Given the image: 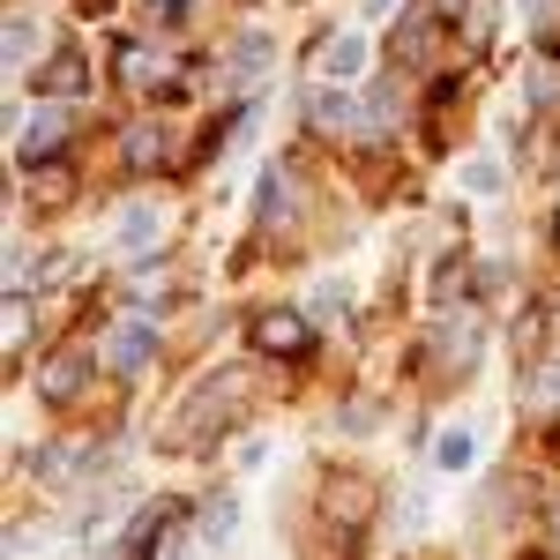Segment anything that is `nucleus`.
I'll use <instances>...</instances> for the list:
<instances>
[{"label": "nucleus", "mask_w": 560, "mask_h": 560, "mask_svg": "<svg viewBox=\"0 0 560 560\" xmlns=\"http://www.w3.org/2000/svg\"><path fill=\"white\" fill-rule=\"evenodd\" d=\"M269 60H277V45L261 38V31H240V38H232V52H224V68H232V83H255V75L269 68Z\"/></svg>", "instance_id": "obj_15"}, {"label": "nucleus", "mask_w": 560, "mask_h": 560, "mask_svg": "<svg viewBox=\"0 0 560 560\" xmlns=\"http://www.w3.org/2000/svg\"><path fill=\"white\" fill-rule=\"evenodd\" d=\"M113 68H120V83H135V90H173V68H165V52H142V45H120V60H113Z\"/></svg>", "instance_id": "obj_14"}, {"label": "nucleus", "mask_w": 560, "mask_h": 560, "mask_svg": "<svg viewBox=\"0 0 560 560\" xmlns=\"http://www.w3.org/2000/svg\"><path fill=\"white\" fill-rule=\"evenodd\" d=\"M255 217L269 224V232H284L292 217H300V195H292V165H269L255 187Z\"/></svg>", "instance_id": "obj_9"}, {"label": "nucleus", "mask_w": 560, "mask_h": 560, "mask_svg": "<svg viewBox=\"0 0 560 560\" xmlns=\"http://www.w3.org/2000/svg\"><path fill=\"white\" fill-rule=\"evenodd\" d=\"M120 158H128V173H165V165H173V128L135 120V128L120 135Z\"/></svg>", "instance_id": "obj_8"}, {"label": "nucleus", "mask_w": 560, "mask_h": 560, "mask_svg": "<svg viewBox=\"0 0 560 560\" xmlns=\"http://www.w3.org/2000/svg\"><path fill=\"white\" fill-rule=\"evenodd\" d=\"M158 232H165V224H158V210H150V202H128V210H120V255L142 261L150 247H158Z\"/></svg>", "instance_id": "obj_13"}, {"label": "nucleus", "mask_w": 560, "mask_h": 560, "mask_svg": "<svg viewBox=\"0 0 560 560\" xmlns=\"http://www.w3.org/2000/svg\"><path fill=\"white\" fill-rule=\"evenodd\" d=\"M8 128H15V142H8L15 165H45V158L68 150V128H75V120H68V105L52 97V105H31V113H8Z\"/></svg>", "instance_id": "obj_4"}, {"label": "nucleus", "mask_w": 560, "mask_h": 560, "mask_svg": "<svg viewBox=\"0 0 560 560\" xmlns=\"http://www.w3.org/2000/svg\"><path fill=\"white\" fill-rule=\"evenodd\" d=\"M255 351L277 359V366H306V359H314V329H306L300 314L269 306V314H255Z\"/></svg>", "instance_id": "obj_7"}, {"label": "nucleus", "mask_w": 560, "mask_h": 560, "mask_svg": "<svg viewBox=\"0 0 560 560\" xmlns=\"http://www.w3.org/2000/svg\"><path fill=\"white\" fill-rule=\"evenodd\" d=\"M31 52H38V15H8V75H23L31 68Z\"/></svg>", "instance_id": "obj_17"}, {"label": "nucleus", "mask_w": 560, "mask_h": 560, "mask_svg": "<svg viewBox=\"0 0 560 560\" xmlns=\"http://www.w3.org/2000/svg\"><path fill=\"white\" fill-rule=\"evenodd\" d=\"M179 523H195V509L179 501V493H158L142 516L120 530V546H113V560H165V546H173Z\"/></svg>", "instance_id": "obj_3"}, {"label": "nucleus", "mask_w": 560, "mask_h": 560, "mask_svg": "<svg viewBox=\"0 0 560 560\" xmlns=\"http://www.w3.org/2000/svg\"><path fill=\"white\" fill-rule=\"evenodd\" d=\"M464 187H471V195H493V187H501V165H493V158H471V165H464Z\"/></svg>", "instance_id": "obj_20"}, {"label": "nucleus", "mask_w": 560, "mask_h": 560, "mask_svg": "<svg viewBox=\"0 0 560 560\" xmlns=\"http://www.w3.org/2000/svg\"><path fill=\"white\" fill-rule=\"evenodd\" d=\"M240 411H247V374H240V366H224V374H210V382L187 388V404H179L173 433H179V441H202V427L224 433Z\"/></svg>", "instance_id": "obj_1"}, {"label": "nucleus", "mask_w": 560, "mask_h": 560, "mask_svg": "<svg viewBox=\"0 0 560 560\" xmlns=\"http://www.w3.org/2000/svg\"><path fill=\"white\" fill-rule=\"evenodd\" d=\"M232 523H240V501H232V493H217L210 509L195 516V538H202V553H217V546L232 538Z\"/></svg>", "instance_id": "obj_16"}, {"label": "nucleus", "mask_w": 560, "mask_h": 560, "mask_svg": "<svg viewBox=\"0 0 560 560\" xmlns=\"http://www.w3.org/2000/svg\"><path fill=\"white\" fill-rule=\"evenodd\" d=\"M97 366H105V351L60 345V351L38 366V396L52 404V411H68V404H83V388H90V374H97Z\"/></svg>", "instance_id": "obj_5"}, {"label": "nucleus", "mask_w": 560, "mask_h": 560, "mask_svg": "<svg viewBox=\"0 0 560 560\" xmlns=\"http://www.w3.org/2000/svg\"><path fill=\"white\" fill-rule=\"evenodd\" d=\"M306 128L337 135V142H382V105L345 97V83H314L306 90Z\"/></svg>", "instance_id": "obj_2"}, {"label": "nucleus", "mask_w": 560, "mask_h": 560, "mask_svg": "<svg viewBox=\"0 0 560 560\" xmlns=\"http://www.w3.org/2000/svg\"><path fill=\"white\" fill-rule=\"evenodd\" d=\"M433 464H441V471H471V433L448 427L441 441H433Z\"/></svg>", "instance_id": "obj_19"}, {"label": "nucleus", "mask_w": 560, "mask_h": 560, "mask_svg": "<svg viewBox=\"0 0 560 560\" xmlns=\"http://www.w3.org/2000/svg\"><path fill=\"white\" fill-rule=\"evenodd\" d=\"M97 351H105V366H113L120 382H142V374H150V359H158V329H150L142 314H120V322L97 337Z\"/></svg>", "instance_id": "obj_6"}, {"label": "nucleus", "mask_w": 560, "mask_h": 560, "mask_svg": "<svg viewBox=\"0 0 560 560\" xmlns=\"http://www.w3.org/2000/svg\"><path fill=\"white\" fill-rule=\"evenodd\" d=\"M433 351H441V359H448V366L464 374V366L478 359V314H464V306H456V314H448V322L433 329Z\"/></svg>", "instance_id": "obj_11"}, {"label": "nucleus", "mask_w": 560, "mask_h": 560, "mask_svg": "<svg viewBox=\"0 0 560 560\" xmlns=\"http://www.w3.org/2000/svg\"><path fill=\"white\" fill-rule=\"evenodd\" d=\"M345 306H351L345 277H329V284H314V300H306V322H345Z\"/></svg>", "instance_id": "obj_18"}, {"label": "nucleus", "mask_w": 560, "mask_h": 560, "mask_svg": "<svg viewBox=\"0 0 560 560\" xmlns=\"http://www.w3.org/2000/svg\"><path fill=\"white\" fill-rule=\"evenodd\" d=\"M187 8H195V0H142V15H150V23H165V31H173Z\"/></svg>", "instance_id": "obj_21"}, {"label": "nucleus", "mask_w": 560, "mask_h": 560, "mask_svg": "<svg viewBox=\"0 0 560 560\" xmlns=\"http://www.w3.org/2000/svg\"><path fill=\"white\" fill-rule=\"evenodd\" d=\"M359 68H366V31H337V38L314 52V75L322 83H351Z\"/></svg>", "instance_id": "obj_10"}, {"label": "nucleus", "mask_w": 560, "mask_h": 560, "mask_svg": "<svg viewBox=\"0 0 560 560\" xmlns=\"http://www.w3.org/2000/svg\"><path fill=\"white\" fill-rule=\"evenodd\" d=\"M538 396H546V404H560V366H553V382H538Z\"/></svg>", "instance_id": "obj_22"}, {"label": "nucleus", "mask_w": 560, "mask_h": 560, "mask_svg": "<svg viewBox=\"0 0 560 560\" xmlns=\"http://www.w3.org/2000/svg\"><path fill=\"white\" fill-rule=\"evenodd\" d=\"M31 90H38V97H83V90H90V68L75 60V52H52L38 75H31Z\"/></svg>", "instance_id": "obj_12"}]
</instances>
